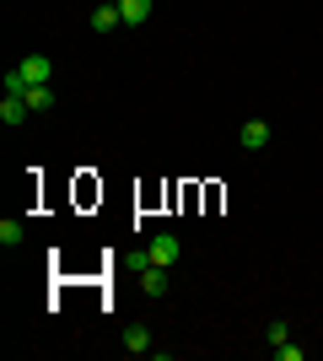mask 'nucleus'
Returning a JSON list of instances; mask_svg holds the SVG:
<instances>
[{
	"label": "nucleus",
	"instance_id": "nucleus-2",
	"mask_svg": "<svg viewBox=\"0 0 323 361\" xmlns=\"http://www.w3.org/2000/svg\"><path fill=\"white\" fill-rule=\"evenodd\" d=\"M16 71H22V81H27V87H49V81H54V60H49V54H22V65H16Z\"/></svg>",
	"mask_w": 323,
	"mask_h": 361
},
{
	"label": "nucleus",
	"instance_id": "nucleus-5",
	"mask_svg": "<svg viewBox=\"0 0 323 361\" xmlns=\"http://www.w3.org/2000/svg\"><path fill=\"white\" fill-rule=\"evenodd\" d=\"M27 114H32V108H27V97H11V92L0 97V119H6V124H22Z\"/></svg>",
	"mask_w": 323,
	"mask_h": 361
},
{
	"label": "nucleus",
	"instance_id": "nucleus-8",
	"mask_svg": "<svg viewBox=\"0 0 323 361\" xmlns=\"http://www.w3.org/2000/svg\"><path fill=\"white\" fill-rule=\"evenodd\" d=\"M92 27H97V32H113V27H124L119 6H103V0H97V11H92Z\"/></svg>",
	"mask_w": 323,
	"mask_h": 361
},
{
	"label": "nucleus",
	"instance_id": "nucleus-7",
	"mask_svg": "<svg viewBox=\"0 0 323 361\" xmlns=\"http://www.w3.org/2000/svg\"><path fill=\"white\" fill-rule=\"evenodd\" d=\"M124 350H129V356H151V329H124Z\"/></svg>",
	"mask_w": 323,
	"mask_h": 361
},
{
	"label": "nucleus",
	"instance_id": "nucleus-10",
	"mask_svg": "<svg viewBox=\"0 0 323 361\" xmlns=\"http://www.w3.org/2000/svg\"><path fill=\"white\" fill-rule=\"evenodd\" d=\"M22 238H27V226L6 216V221H0V243H6V248H16V243H22Z\"/></svg>",
	"mask_w": 323,
	"mask_h": 361
},
{
	"label": "nucleus",
	"instance_id": "nucleus-1",
	"mask_svg": "<svg viewBox=\"0 0 323 361\" xmlns=\"http://www.w3.org/2000/svg\"><path fill=\"white\" fill-rule=\"evenodd\" d=\"M178 254H184V243L172 238V232H156V238L146 243V259H140V264H162V270H172Z\"/></svg>",
	"mask_w": 323,
	"mask_h": 361
},
{
	"label": "nucleus",
	"instance_id": "nucleus-14",
	"mask_svg": "<svg viewBox=\"0 0 323 361\" xmlns=\"http://www.w3.org/2000/svg\"><path fill=\"white\" fill-rule=\"evenodd\" d=\"M103 6H119V0H103Z\"/></svg>",
	"mask_w": 323,
	"mask_h": 361
},
{
	"label": "nucleus",
	"instance_id": "nucleus-13",
	"mask_svg": "<svg viewBox=\"0 0 323 361\" xmlns=\"http://www.w3.org/2000/svg\"><path fill=\"white\" fill-rule=\"evenodd\" d=\"M275 356H280V361H302V345H291V340H286V345H275Z\"/></svg>",
	"mask_w": 323,
	"mask_h": 361
},
{
	"label": "nucleus",
	"instance_id": "nucleus-4",
	"mask_svg": "<svg viewBox=\"0 0 323 361\" xmlns=\"http://www.w3.org/2000/svg\"><path fill=\"white\" fill-rule=\"evenodd\" d=\"M140 291L146 297H167V270L162 264H140Z\"/></svg>",
	"mask_w": 323,
	"mask_h": 361
},
{
	"label": "nucleus",
	"instance_id": "nucleus-9",
	"mask_svg": "<svg viewBox=\"0 0 323 361\" xmlns=\"http://www.w3.org/2000/svg\"><path fill=\"white\" fill-rule=\"evenodd\" d=\"M27 108L32 114H49L54 108V87H27Z\"/></svg>",
	"mask_w": 323,
	"mask_h": 361
},
{
	"label": "nucleus",
	"instance_id": "nucleus-11",
	"mask_svg": "<svg viewBox=\"0 0 323 361\" xmlns=\"http://www.w3.org/2000/svg\"><path fill=\"white\" fill-rule=\"evenodd\" d=\"M6 92H11V97H27V81H22V71H16V65L6 71Z\"/></svg>",
	"mask_w": 323,
	"mask_h": 361
},
{
	"label": "nucleus",
	"instance_id": "nucleus-12",
	"mask_svg": "<svg viewBox=\"0 0 323 361\" xmlns=\"http://www.w3.org/2000/svg\"><path fill=\"white\" fill-rule=\"evenodd\" d=\"M286 340H291V329H286V318H275L270 324V345H286Z\"/></svg>",
	"mask_w": 323,
	"mask_h": 361
},
{
	"label": "nucleus",
	"instance_id": "nucleus-6",
	"mask_svg": "<svg viewBox=\"0 0 323 361\" xmlns=\"http://www.w3.org/2000/svg\"><path fill=\"white\" fill-rule=\"evenodd\" d=\"M119 16H124V27H140L151 16V0H119Z\"/></svg>",
	"mask_w": 323,
	"mask_h": 361
},
{
	"label": "nucleus",
	"instance_id": "nucleus-3",
	"mask_svg": "<svg viewBox=\"0 0 323 361\" xmlns=\"http://www.w3.org/2000/svg\"><path fill=\"white\" fill-rule=\"evenodd\" d=\"M237 140H243L248 151H264V146H270V124H264V119H243V130H237Z\"/></svg>",
	"mask_w": 323,
	"mask_h": 361
}]
</instances>
